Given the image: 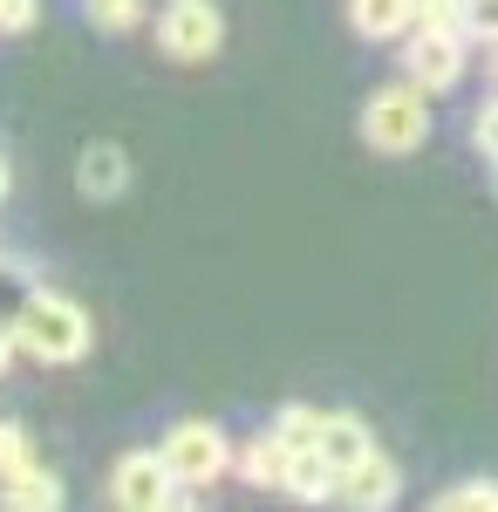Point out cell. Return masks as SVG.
Masks as SVG:
<instances>
[{"label": "cell", "mask_w": 498, "mask_h": 512, "mask_svg": "<svg viewBox=\"0 0 498 512\" xmlns=\"http://www.w3.org/2000/svg\"><path fill=\"white\" fill-rule=\"evenodd\" d=\"M348 28L362 41H403L417 28V7L410 0H348Z\"/></svg>", "instance_id": "11"}, {"label": "cell", "mask_w": 498, "mask_h": 512, "mask_svg": "<svg viewBox=\"0 0 498 512\" xmlns=\"http://www.w3.org/2000/svg\"><path fill=\"white\" fill-rule=\"evenodd\" d=\"M458 28L471 41H492L498 48V0H458Z\"/></svg>", "instance_id": "17"}, {"label": "cell", "mask_w": 498, "mask_h": 512, "mask_svg": "<svg viewBox=\"0 0 498 512\" xmlns=\"http://www.w3.org/2000/svg\"><path fill=\"white\" fill-rule=\"evenodd\" d=\"M492 82H498V55H492Z\"/></svg>", "instance_id": "25"}, {"label": "cell", "mask_w": 498, "mask_h": 512, "mask_svg": "<svg viewBox=\"0 0 498 512\" xmlns=\"http://www.w3.org/2000/svg\"><path fill=\"white\" fill-rule=\"evenodd\" d=\"M232 472L246 478V485H253V492H287V472H294V451H287V444H280V437H253V444H246V451H239V458H232Z\"/></svg>", "instance_id": "9"}, {"label": "cell", "mask_w": 498, "mask_h": 512, "mask_svg": "<svg viewBox=\"0 0 498 512\" xmlns=\"http://www.w3.org/2000/svg\"><path fill=\"white\" fill-rule=\"evenodd\" d=\"M321 417H328V410H307V403H287V410L273 417V437H280L287 451H314V437H321Z\"/></svg>", "instance_id": "15"}, {"label": "cell", "mask_w": 498, "mask_h": 512, "mask_svg": "<svg viewBox=\"0 0 498 512\" xmlns=\"http://www.w3.org/2000/svg\"><path fill=\"white\" fill-rule=\"evenodd\" d=\"M28 465H35V437L21 431V424H0V478L28 472Z\"/></svg>", "instance_id": "16"}, {"label": "cell", "mask_w": 498, "mask_h": 512, "mask_svg": "<svg viewBox=\"0 0 498 512\" xmlns=\"http://www.w3.org/2000/svg\"><path fill=\"white\" fill-rule=\"evenodd\" d=\"M471 137H478V151H485V158L498 164V96L485 103V110H478V123H471Z\"/></svg>", "instance_id": "20"}, {"label": "cell", "mask_w": 498, "mask_h": 512, "mask_svg": "<svg viewBox=\"0 0 498 512\" xmlns=\"http://www.w3.org/2000/svg\"><path fill=\"white\" fill-rule=\"evenodd\" d=\"M492 192H498V164H492Z\"/></svg>", "instance_id": "24"}, {"label": "cell", "mask_w": 498, "mask_h": 512, "mask_svg": "<svg viewBox=\"0 0 498 512\" xmlns=\"http://www.w3.org/2000/svg\"><path fill=\"white\" fill-rule=\"evenodd\" d=\"M76 192L96 198V205L123 198V192H130V151H123V144H110V137H96V144L76 158Z\"/></svg>", "instance_id": "7"}, {"label": "cell", "mask_w": 498, "mask_h": 512, "mask_svg": "<svg viewBox=\"0 0 498 512\" xmlns=\"http://www.w3.org/2000/svg\"><path fill=\"white\" fill-rule=\"evenodd\" d=\"M82 14H89L103 35H130V28H144L151 0H82Z\"/></svg>", "instance_id": "14"}, {"label": "cell", "mask_w": 498, "mask_h": 512, "mask_svg": "<svg viewBox=\"0 0 498 512\" xmlns=\"http://www.w3.org/2000/svg\"><path fill=\"white\" fill-rule=\"evenodd\" d=\"M437 506H444V512H458V506L471 512V506H478V512H485V506H498V485H485V478H464V485H451Z\"/></svg>", "instance_id": "18"}, {"label": "cell", "mask_w": 498, "mask_h": 512, "mask_svg": "<svg viewBox=\"0 0 498 512\" xmlns=\"http://www.w3.org/2000/svg\"><path fill=\"white\" fill-rule=\"evenodd\" d=\"M423 137H430V96H423L410 76L389 82V89H376V96L362 103V144H369V151L410 158Z\"/></svg>", "instance_id": "2"}, {"label": "cell", "mask_w": 498, "mask_h": 512, "mask_svg": "<svg viewBox=\"0 0 498 512\" xmlns=\"http://www.w3.org/2000/svg\"><path fill=\"white\" fill-rule=\"evenodd\" d=\"M14 355H21V342H14V315H0V376H7Z\"/></svg>", "instance_id": "22"}, {"label": "cell", "mask_w": 498, "mask_h": 512, "mask_svg": "<svg viewBox=\"0 0 498 512\" xmlns=\"http://www.w3.org/2000/svg\"><path fill=\"white\" fill-rule=\"evenodd\" d=\"M464 62H471V35L464 28H437V21H417L403 35V76L417 82L423 96H444L464 82Z\"/></svg>", "instance_id": "3"}, {"label": "cell", "mask_w": 498, "mask_h": 512, "mask_svg": "<svg viewBox=\"0 0 498 512\" xmlns=\"http://www.w3.org/2000/svg\"><path fill=\"white\" fill-rule=\"evenodd\" d=\"M396 492H403V472L389 465L383 451L355 458V465L335 478V499H342V506H396Z\"/></svg>", "instance_id": "8"}, {"label": "cell", "mask_w": 498, "mask_h": 512, "mask_svg": "<svg viewBox=\"0 0 498 512\" xmlns=\"http://www.w3.org/2000/svg\"><path fill=\"white\" fill-rule=\"evenodd\" d=\"M417 21H437V28H458V0H410Z\"/></svg>", "instance_id": "21"}, {"label": "cell", "mask_w": 498, "mask_h": 512, "mask_svg": "<svg viewBox=\"0 0 498 512\" xmlns=\"http://www.w3.org/2000/svg\"><path fill=\"white\" fill-rule=\"evenodd\" d=\"M14 342H21V355H35V362H48V369H69V362L89 355L96 321L82 315V301H69V294L28 287L21 308H14Z\"/></svg>", "instance_id": "1"}, {"label": "cell", "mask_w": 498, "mask_h": 512, "mask_svg": "<svg viewBox=\"0 0 498 512\" xmlns=\"http://www.w3.org/2000/svg\"><path fill=\"white\" fill-rule=\"evenodd\" d=\"M335 465L321 458V451H294V472H287V492L294 499H335Z\"/></svg>", "instance_id": "13"}, {"label": "cell", "mask_w": 498, "mask_h": 512, "mask_svg": "<svg viewBox=\"0 0 498 512\" xmlns=\"http://www.w3.org/2000/svg\"><path fill=\"white\" fill-rule=\"evenodd\" d=\"M171 499H185V485L171 478L164 451H123V458L110 465V506L157 512V506H171Z\"/></svg>", "instance_id": "6"}, {"label": "cell", "mask_w": 498, "mask_h": 512, "mask_svg": "<svg viewBox=\"0 0 498 512\" xmlns=\"http://www.w3.org/2000/svg\"><path fill=\"white\" fill-rule=\"evenodd\" d=\"M151 35L171 62H205V55H219V41H226V14H219L212 0H164Z\"/></svg>", "instance_id": "4"}, {"label": "cell", "mask_w": 498, "mask_h": 512, "mask_svg": "<svg viewBox=\"0 0 498 512\" xmlns=\"http://www.w3.org/2000/svg\"><path fill=\"white\" fill-rule=\"evenodd\" d=\"M0 506H7V512H55V506H62V478L35 458L28 472L0 478Z\"/></svg>", "instance_id": "12"}, {"label": "cell", "mask_w": 498, "mask_h": 512, "mask_svg": "<svg viewBox=\"0 0 498 512\" xmlns=\"http://www.w3.org/2000/svg\"><path fill=\"white\" fill-rule=\"evenodd\" d=\"M314 451H321L335 472H348L355 458H369V451H376V437H369V424H362V417L328 410V417H321V437H314Z\"/></svg>", "instance_id": "10"}, {"label": "cell", "mask_w": 498, "mask_h": 512, "mask_svg": "<svg viewBox=\"0 0 498 512\" xmlns=\"http://www.w3.org/2000/svg\"><path fill=\"white\" fill-rule=\"evenodd\" d=\"M7 185H14V178H7V158H0V198H7Z\"/></svg>", "instance_id": "23"}, {"label": "cell", "mask_w": 498, "mask_h": 512, "mask_svg": "<svg viewBox=\"0 0 498 512\" xmlns=\"http://www.w3.org/2000/svg\"><path fill=\"white\" fill-rule=\"evenodd\" d=\"M41 21V0H0V35H28Z\"/></svg>", "instance_id": "19"}, {"label": "cell", "mask_w": 498, "mask_h": 512, "mask_svg": "<svg viewBox=\"0 0 498 512\" xmlns=\"http://www.w3.org/2000/svg\"><path fill=\"white\" fill-rule=\"evenodd\" d=\"M164 451V465H171V478L185 485V492H205L212 478H226L232 472V444H226V431L219 424H171V437L157 444Z\"/></svg>", "instance_id": "5"}]
</instances>
